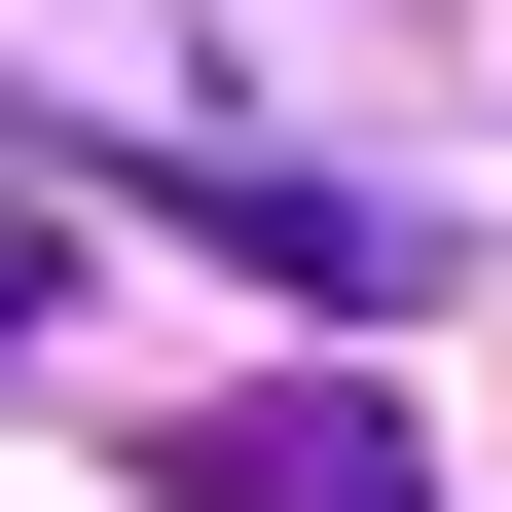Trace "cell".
Returning a JSON list of instances; mask_svg holds the SVG:
<instances>
[{
    "instance_id": "1",
    "label": "cell",
    "mask_w": 512,
    "mask_h": 512,
    "mask_svg": "<svg viewBox=\"0 0 512 512\" xmlns=\"http://www.w3.org/2000/svg\"><path fill=\"white\" fill-rule=\"evenodd\" d=\"M183 512H439V476H403V403H366V366H256V403L183 439Z\"/></svg>"
},
{
    "instance_id": "2",
    "label": "cell",
    "mask_w": 512,
    "mask_h": 512,
    "mask_svg": "<svg viewBox=\"0 0 512 512\" xmlns=\"http://www.w3.org/2000/svg\"><path fill=\"white\" fill-rule=\"evenodd\" d=\"M0 330H37V183H0Z\"/></svg>"
}]
</instances>
